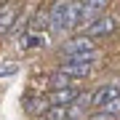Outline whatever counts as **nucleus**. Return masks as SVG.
<instances>
[{
    "instance_id": "f257e3e1",
    "label": "nucleus",
    "mask_w": 120,
    "mask_h": 120,
    "mask_svg": "<svg viewBox=\"0 0 120 120\" xmlns=\"http://www.w3.org/2000/svg\"><path fill=\"white\" fill-rule=\"evenodd\" d=\"M115 30H117V16L115 13H101L99 19H94L91 24L83 27V35H88V38H109Z\"/></svg>"
},
{
    "instance_id": "f03ea898",
    "label": "nucleus",
    "mask_w": 120,
    "mask_h": 120,
    "mask_svg": "<svg viewBox=\"0 0 120 120\" xmlns=\"http://www.w3.org/2000/svg\"><path fill=\"white\" fill-rule=\"evenodd\" d=\"M69 5L72 0H56L48 11L51 19V32H69Z\"/></svg>"
},
{
    "instance_id": "7ed1b4c3",
    "label": "nucleus",
    "mask_w": 120,
    "mask_h": 120,
    "mask_svg": "<svg viewBox=\"0 0 120 120\" xmlns=\"http://www.w3.org/2000/svg\"><path fill=\"white\" fill-rule=\"evenodd\" d=\"M91 51H96L94 38H88V35H83V32L61 43V53L64 56H83V53H91Z\"/></svg>"
},
{
    "instance_id": "20e7f679",
    "label": "nucleus",
    "mask_w": 120,
    "mask_h": 120,
    "mask_svg": "<svg viewBox=\"0 0 120 120\" xmlns=\"http://www.w3.org/2000/svg\"><path fill=\"white\" fill-rule=\"evenodd\" d=\"M22 109H24L30 117H45V112L51 109V99L43 96V94H24Z\"/></svg>"
},
{
    "instance_id": "39448f33",
    "label": "nucleus",
    "mask_w": 120,
    "mask_h": 120,
    "mask_svg": "<svg viewBox=\"0 0 120 120\" xmlns=\"http://www.w3.org/2000/svg\"><path fill=\"white\" fill-rule=\"evenodd\" d=\"M16 16H19V5L16 0H8V3L0 5V35H8L16 24Z\"/></svg>"
},
{
    "instance_id": "423d86ee",
    "label": "nucleus",
    "mask_w": 120,
    "mask_h": 120,
    "mask_svg": "<svg viewBox=\"0 0 120 120\" xmlns=\"http://www.w3.org/2000/svg\"><path fill=\"white\" fill-rule=\"evenodd\" d=\"M91 67H94V64H88V61H83V59H75V56H64V61L59 64V69H64V72L72 75L75 80L91 75Z\"/></svg>"
},
{
    "instance_id": "0eeeda50",
    "label": "nucleus",
    "mask_w": 120,
    "mask_h": 120,
    "mask_svg": "<svg viewBox=\"0 0 120 120\" xmlns=\"http://www.w3.org/2000/svg\"><path fill=\"white\" fill-rule=\"evenodd\" d=\"M120 96V86L117 83H109V86H101V88H96L94 94H91V104L99 109V107H104L107 101H112V99H117Z\"/></svg>"
},
{
    "instance_id": "6e6552de",
    "label": "nucleus",
    "mask_w": 120,
    "mask_h": 120,
    "mask_svg": "<svg viewBox=\"0 0 120 120\" xmlns=\"http://www.w3.org/2000/svg\"><path fill=\"white\" fill-rule=\"evenodd\" d=\"M48 45V30H27L22 35V48L32 51V48H45Z\"/></svg>"
},
{
    "instance_id": "1a4fd4ad",
    "label": "nucleus",
    "mask_w": 120,
    "mask_h": 120,
    "mask_svg": "<svg viewBox=\"0 0 120 120\" xmlns=\"http://www.w3.org/2000/svg\"><path fill=\"white\" fill-rule=\"evenodd\" d=\"M107 3L109 0H86L83 3V19H80V27H86L91 24L94 19H99L104 13V8H107Z\"/></svg>"
},
{
    "instance_id": "9d476101",
    "label": "nucleus",
    "mask_w": 120,
    "mask_h": 120,
    "mask_svg": "<svg viewBox=\"0 0 120 120\" xmlns=\"http://www.w3.org/2000/svg\"><path fill=\"white\" fill-rule=\"evenodd\" d=\"M80 94H83V91L67 86V88H56V91H51V94H48V99H51V104H75Z\"/></svg>"
},
{
    "instance_id": "9b49d317",
    "label": "nucleus",
    "mask_w": 120,
    "mask_h": 120,
    "mask_svg": "<svg viewBox=\"0 0 120 120\" xmlns=\"http://www.w3.org/2000/svg\"><path fill=\"white\" fill-rule=\"evenodd\" d=\"M45 80H48V88L56 91V88H67V86H72L75 77H72V75H67L64 69H56V72H53V75H48Z\"/></svg>"
},
{
    "instance_id": "f8f14e48",
    "label": "nucleus",
    "mask_w": 120,
    "mask_h": 120,
    "mask_svg": "<svg viewBox=\"0 0 120 120\" xmlns=\"http://www.w3.org/2000/svg\"><path fill=\"white\" fill-rule=\"evenodd\" d=\"M101 109H107L109 115H115V117H120V96H117V99H112V101H107V104H104Z\"/></svg>"
},
{
    "instance_id": "ddd939ff",
    "label": "nucleus",
    "mask_w": 120,
    "mask_h": 120,
    "mask_svg": "<svg viewBox=\"0 0 120 120\" xmlns=\"http://www.w3.org/2000/svg\"><path fill=\"white\" fill-rule=\"evenodd\" d=\"M88 120H117V117H115V115H109L107 109H101V107H99L96 112H91V115H88Z\"/></svg>"
},
{
    "instance_id": "4468645a",
    "label": "nucleus",
    "mask_w": 120,
    "mask_h": 120,
    "mask_svg": "<svg viewBox=\"0 0 120 120\" xmlns=\"http://www.w3.org/2000/svg\"><path fill=\"white\" fill-rule=\"evenodd\" d=\"M16 64H5V67H0V77H3V75H13V72H16Z\"/></svg>"
}]
</instances>
